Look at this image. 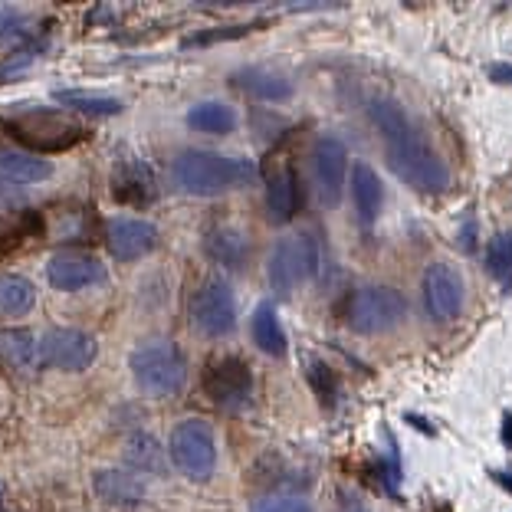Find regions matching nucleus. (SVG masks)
<instances>
[{"label":"nucleus","instance_id":"obj_1","mask_svg":"<svg viewBox=\"0 0 512 512\" xmlns=\"http://www.w3.org/2000/svg\"><path fill=\"white\" fill-rule=\"evenodd\" d=\"M371 122L384 138V161L407 188L421 194H444L450 188V168L444 158L427 145L421 128L394 99H375L368 106Z\"/></svg>","mask_w":512,"mask_h":512},{"label":"nucleus","instance_id":"obj_2","mask_svg":"<svg viewBox=\"0 0 512 512\" xmlns=\"http://www.w3.org/2000/svg\"><path fill=\"white\" fill-rule=\"evenodd\" d=\"M253 181L256 165L247 158L188 148L171 161V184L188 197H217L227 191L250 188Z\"/></svg>","mask_w":512,"mask_h":512},{"label":"nucleus","instance_id":"obj_3","mask_svg":"<svg viewBox=\"0 0 512 512\" xmlns=\"http://www.w3.org/2000/svg\"><path fill=\"white\" fill-rule=\"evenodd\" d=\"M135 384L151 398H171L188 381V362L184 352L171 339H145L128 355Z\"/></svg>","mask_w":512,"mask_h":512},{"label":"nucleus","instance_id":"obj_4","mask_svg":"<svg viewBox=\"0 0 512 512\" xmlns=\"http://www.w3.org/2000/svg\"><path fill=\"white\" fill-rule=\"evenodd\" d=\"M4 128L10 135L37 151H63L83 142L86 125L73 112L63 109H27L17 112L14 119H4Z\"/></svg>","mask_w":512,"mask_h":512},{"label":"nucleus","instance_id":"obj_5","mask_svg":"<svg viewBox=\"0 0 512 512\" xmlns=\"http://www.w3.org/2000/svg\"><path fill=\"white\" fill-rule=\"evenodd\" d=\"M407 319V296L394 286H358L348 299V329L358 335L391 332Z\"/></svg>","mask_w":512,"mask_h":512},{"label":"nucleus","instance_id":"obj_6","mask_svg":"<svg viewBox=\"0 0 512 512\" xmlns=\"http://www.w3.org/2000/svg\"><path fill=\"white\" fill-rule=\"evenodd\" d=\"M168 457L188 480L204 483L211 480L217 470V437L214 427L201 421V417H188L171 430Z\"/></svg>","mask_w":512,"mask_h":512},{"label":"nucleus","instance_id":"obj_7","mask_svg":"<svg viewBox=\"0 0 512 512\" xmlns=\"http://www.w3.org/2000/svg\"><path fill=\"white\" fill-rule=\"evenodd\" d=\"M319 270V247L309 234L283 237L270 253L266 263V276H270V289L276 296H293L306 279Z\"/></svg>","mask_w":512,"mask_h":512},{"label":"nucleus","instance_id":"obj_8","mask_svg":"<svg viewBox=\"0 0 512 512\" xmlns=\"http://www.w3.org/2000/svg\"><path fill=\"white\" fill-rule=\"evenodd\" d=\"M204 394L220 411H240L253 401V368L240 355L214 358L204 368Z\"/></svg>","mask_w":512,"mask_h":512},{"label":"nucleus","instance_id":"obj_9","mask_svg":"<svg viewBox=\"0 0 512 512\" xmlns=\"http://www.w3.org/2000/svg\"><path fill=\"white\" fill-rule=\"evenodd\" d=\"M191 322L207 339H224L237 325V299L227 279H207L191 299Z\"/></svg>","mask_w":512,"mask_h":512},{"label":"nucleus","instance_id":"obj_10","mask_svg":"<svg viewBox=\"0 0 512 512\" xmlns=\"http://www.w3.org/2000/svg\"><path fill=\"white\" fill-rule=\"evenodd\" d=\"M348 148L339 138H319L312 145L309 155V181L312 191H316V201L322 207H339L342 191H345V178H348Z\"/></svg>","mask_w":512,"mask_h":512},{"label":"nucleus","instance_id":"obj_11","mask_svg":"<svg viewBox=\"0 0 512 512\" xmlns=\"http://www.w3.org/2000/svg\"><path fill=\"white\" fill-rule=\"evenodd\" d=\"M99 358V342L79 329H50L37 345V362L56 371H86Z\"/></svg>","mask_w":512,"mask_h":512},{"label":"nucleus","instance_id":"obj_12","mask_svg":"<svg viewBox=\"0 0 512 512\" xmlns=\"http://www.w3.org/2000/svg\"><path fill=\"white\" fill-rule=\"evenodd\" d=\"M46 279H50V286L60 289V293H83V289L106 283V263H102L96 253L63 250L46 260Z\"/></svg>","mask_w":512,"mask_h":512},{"label":"nucleus","instance_id":"obj_13","mask_svg":"<svg viewBox=\"0 0 512 512\" xmlns=\"http://www.w3.org/2000/svg\"><path fill=\"white\" fill-rule=\"evenodd\" d=\"M424 306L430 319L453 322L463 312V299H467V286H463L460 273L450 263H430L424 270Z\"/></svg>","mask_w":512,"mask_h":512},{"label":"nucleus","instance_id":"obj_14","mask_svg":"<svg viewBox=\"0 0 512 512\" xmlns=\"http://www.w3.org/2000/svg\"><path fill=\"white\" fill-rule=\"evenodd\" d=\"M106 243L115 260H138L158 247V227L138 217H112L106 224Z\"/></svg>","mask_w":512,"mask_h":512},{"label":"nucleus","instance_id":"obj_15","mask_svg":"<svg viewBox=\"0 0 512 512\" xmlns=\"http://www.w3.org/2000/svg\"><path fill=\"white\" fill-rule=\"evenodd\" d=\"M112 197L132 207H148L158 201V184L155 174L145 161H122L112 171Z\"/></svg>","mask_w":512,"mask_h":512},{"label":"nucleus","instance_id":"obj_16","mask_svg":"<svg viewBox=\"0 0 512 512\" xmlns=\"http://www.w3.org/2000/svg\"><path fill=\"white\" fill-rule=\"evenodd\" d=\"M234 86L250 92L256 99H266V102H286L293 99V79L286 73H279L273 66H247L240 69L234 76Z\"/></svg>","mask_w":512,"mask_h":512},{"label":"nucleus","instance_id":"obj_17","mask_svg":"<svg viewBox=\"0 0 512 512\" xmlns=\"http://www.w3.org/2000/svg\"><path fill=\"white\" fill-rule=\"evenodd\" d=\"M352 197H355V214L362 220V227H371L381 214L384 188H381L378 171L365 165V161H355V168H352Z\"/></svg>","mask_w":512,"mask_h":512},{"label":"nucleus","instance_id":"obj_18","mask_svg":"<svg viewBox=\"0 0 512 512\" xmlns=\"http://www.w3.org/2000/svg\"><path fill=\"white\" fill-rule=\"evenodd\" d=\"M207 256L224 270H240L250 256V240L237 227H217L207 234Z\"/></svg>","mask_w":512,"mask_h":512},{"label":"nucleus","instance_id":"obj_19","mask_svg":"<svg viewBox=\"0 0 512 512\" xmlns=\"http://www.w3.org/2000/svg\"><path fill=\"white\" fill-rule=\"evenodd\" d=\"M53 178V165L23 151H0V181L4 184H40Z\"/></svg>","mask_w":512,"mask_h":512},{"label":"nucleus","instance_id":"obj_20","mask_svg":"<svg viewBox=\"0 0 512 512\" xmlns=\"http://www.w3.org/2000/svg\"><path fill=\"white\" fill-rule=\"evenodd\" d=\"M266 207H270V214L276 224H286V220H293L296 211H299V178L293 168H279L273 171L270 178V194H266Z\"/></svg>","mask_w":512,"mask_h":512},{"label":"nucleus","instance_id":"obj_21","mask_svg":"<svg viewBox=\"0 0 512 512\" xmlns=\"http://www.w3.org/2000/svg\"><path fill=\"white\" fill-rule=\"evenodd\" d=\"M250 335H253V342L260 352L266 355H273V358H283L286 355V332H283V325H279V316H276V309L270 306V302H260L253 312V322H250Z\"/></svg>","mask_w":512,"mask_h":512},{"label":"nucleus","instance_id":"obj_22","mask_svg":"<svg viewBox=\"0 0 512 512\" xmlns=\"http://www.w3.org/2000/svg\"><path fill=\"white\" fill-rule=\"evenodd\" d=\"M37 306V286L27 276H0V319H20Z\"/></svg>","mask_w":512,"mask_h":512},{"label":"nucleus","instance_id":"obj_23","mask_svg":"<svg viewBox=\"0 0 512 512\" xmlns=\"http://www.w3.org/2000/svg\"><path fill=\"white\" fill-rule=\"evenodd\" d=\"M188 125L204 135H230L237 128V109L227 102H197L188 112Z\"/></svg>","mask_w":512,"mask_h":512},{"label":"nucleus","instance_id":"obj_24","mask_svg":"<svg viewBox=\"0 0 512 512\" xmlns=\"http://www.w3.org/2000/svg\"><path fill=\"white\" fill-rule=\"evenodd\" d=\"M96 483V493L106 499V503H119V506H132L138 499H145V486L135 480V476L119 473V470H99L92 476Z\"/></svg>","mask_w":512,"mask_h":512},{"label":"nucleus","instance_id":"obj_25","mask_svg":"<svg viewBox=\"0 0 512 512\" xmlns=\"http://www.w3.org/2000/svg\"><path fill=\"white\" fill-rule=\"evenodd\" d=\"M56 102L73 115H92V119H106V115H119L122 102L112 96H92L86 89H56Z\"/></svg>","mask_w":512,"mask_h":512},{"label":"nucleus","instance_id":"obj_26","mask_svg":"<svg viewBox=\"0 0 512 512\" xmlns=\"http://www.w3.org/2000/svg\"><path fill=\"white\" fill-rule=\"evenodd\" d=\"M37 358V339L27 329H0V362L27 365Z\"/></svg>","mask_w":512,"mask_h":512},{"label":"nucleus","instance_id":"obj_27","mask_svg":"<svg viewBox=\"0 0 512 512\" xmlns=\"http://www.w3.org/2000/svg\"><path fill=\"white\" fill-rule=\"evenodd\" d=\"M486 273L496 283L512 286V230H503L486 243Z\"/></svg>","mask_w":512,"mask_h":512},{"label":"nucleus","instance_id":"obj_28","mask_svg":"<svg viewBox=\"0 0 512 512\" xmlns=\"http://www.w3.org/2000/svg\"><path fill=\"white\" fill-rule=\"evenodd\" d=\"M309 384H312V391L319 394V401L325 407H332L335 401H339V381H335V371L325 362H312L309 365Z\"/></svg>","mask_w":512,"mask_h":512},{"label":"nucleus","instance_id":"obj_29","mask_svg":"<svg viewBox=\"0 0 512 512\" xmlns=\"http://www.w3.org/2000/svg\"><path fill=\"white\" fill-rule=\"evenodd\" d=\"M250 512H312V506L299 496H266L256 499Z\"/></svg>","mask_w":512,"mask_h":512},{"label":"nucleus","instance_id":"obj_30","mask_svg":"<svg viewBox=\"0 0 512 512\" xmlns=\"http://www.w3.org/2000/svg\"><path fill=\"white\" fill-rule=\"evenodd\" d=\"M253 27H227V30H207V33H194V37L184 40V46H211V43H220V40H237L243 33H250Z\"/></svg>","mask_w":512,"mask_h":512},{"label":"nucleus","instance_id":"obj_31","mask_svg":"<svg viewBox=\"0 0 512 512\" xmlns=\"http://www.w3.org/2000/svg\"><path fill=\"white\" fill-rule=\"evenodd\" d=\"M490 79H493V83H512V66H506V63H493V66H490Z\"/></svg>","mask_w":512,"mask_h":512},{"label":"nucleus","instance_id":"obj_32","mask_svg":"<svg viewBox=\"0 0 512 512\" xmlns=\"http://www.w3.org/2000/svg\"><path fill=\"white\" fill-rule=\"evenodd\" d=\"M496 480L506 486V490H512V476L509 473H496Z\"/></svg>","mask_w":512,"mask_h":512},{"label":"nucleus","instance_id":"obj_33","mask_svg":"<svg viewBox=\"0 0 512 512\" xmlns=\"http://www.w3.org/2000/svg\"><path fill=\"white\" fill-rule=\"evenodd\" d=\"M506 444H512V417H506V434H503Z\"/></svg>","mask_w":512,"mask_h":512},{"label":"nucleus","instance_id":"obj_34","mask_svg":"<svg viewBox=\"0 0 512 512\" xmlns=\"http://www.w3.org/2000/svg\"><path fill=\"white\" fill-rule=\"evenodd\" d=\"M352 512H362V509H352Z\"/></svg>","mask_w":512,"mask_h":512}]
</instances>
